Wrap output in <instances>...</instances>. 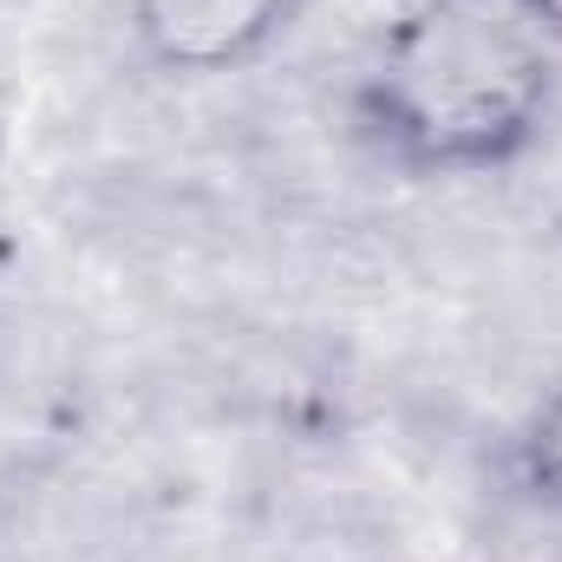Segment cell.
Listing matches in <instances>:
<instances>
[{"label": "cell", "mask_w": 562, "mask_h": 562, "mask_svg": "<svg viewBox=\"0 0 562 562\" xmlns=\"http://www.w3.org/2000/svg\"><path fill=\"white\" fill-rule=\"evenodd\" d=\"M550 46L510 0H406L367 46L353 125L406 177H491L543 138Z\"/></svg>", "instance_id": "cell-1"}, {"label": "cell", "mask_w": 562, "mask_h": 562, "mask_svg": "<svg viewBox=\"0 0 562 562\" xmlns=\"http://www.w3.org/2000/svg\"><path fill=\"white\" fill-rule=\"evenodd\" d=\"M301 13L307 0H125V33L170 79H223L288 40Z\"/></svg>", "instance_id": "cell-2"}, {"label": "cell", "mask_w": 562, "mask_h": 562, "mask_svg": "<svg viewBox=\"0 0 562 562\" xmlns=\"http://www.w3.org/2000/svg\"><path fill=\"white\" fill-rule=\"evenodd\" d=\"M517 477L537 504L562 510V386H550L517 431Z\"/></svg>", "instance_id": "cell-3"}, {"label": "cell", "mask_w": 562, "mask_h": 562, "mask_svg": "<svg viewBox=\"0 0 562 562\" xmlns=\"http://www.w3.org/2000/svg\"><path fill=\"white\" fill-rule=\"evenodd\" d=\"M510 13H517V20L550 46V53L562 46V0H510Z\"/></svg>", "instance_id": "cell-4"}]
</instances>
